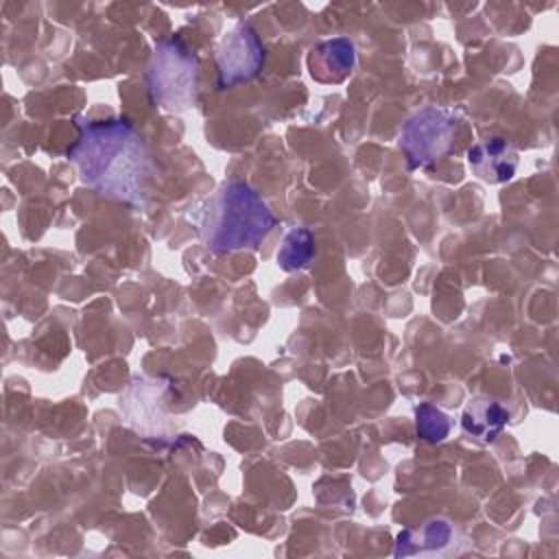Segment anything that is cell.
I'll list each match as a JSON object with an SVG mask.
<instances>
[{
  "label": "cell",
  "mask_w": 559,
  "mask_h": 559,
  "mask_svg": "<svg viewBox=\"0 0 559 559\" xmlns=\"http://www.w3.org/2000/svg\"><path fill=\"white\" fill-rule=\"evenodd\" d=\"M68 157L83 183L131 205L144 203L157 170L144 140L124 118L83 122Z\"/></svg>",
  "instance_id": "6da1fadb"
},
{
  "label": "cell",
  "mask_w": 559,
  "mask_h": 559,
  "mask_svg": "<svg viewBox=\"0 0 559 559\" xmlns=\"http://www.w3.org/2000/svg\"><path fill=\"white\" fill-rule=\"evenodd\" d=\"M199 238L212 253L255 249L275 227L264 199L245 181H225L194 214Z\"/></svg>",
  "instance_id": "7a4b0ae2"
},
{
  "label": "cell",
  "mask_w": 559,
  "mask_h": 559,
  "mask_svg": "<svg viewBox=\"0 0 559 559\" xmlns=\"http://www.w3.org/2000/svg\"><path fill=\"white\" fill-rule=\"evenodd\" d=\"M146 85L153 103L168 111H186L194 107L199 92V59L179 35L157 41L146 70Z\"/></svg>",
  "instance_id": "3957f363"
},
{
  "label": "cell",
  "mask_w": 559,
  "mask_h": 559,
  "mask_svg": "<svg viewBox=\"0 0 559 559\" xmlns=\"http://www.w3.org/2000/svg\"><path fill=\"white\" fill-rule=\"evenodd\" d=\"M456 118L441 107H421L400 129V148L411 168H426L441 159L454 144Z\"/></svg>",
  "instance_id": "277c9868"
},
{
  "label": "cell",
  "mask_w": 559,
  "mask_h": 559,
  "mask_svg": "<svg viewBox=\"0 0 559 559\" xmlns=\"http://www.w3.org/2000/svg\"><path fill=\"white\" fill-rule=\"evenodd\" d=\"M216 63L223 87L253 79L264 63V48L258 33L245 22L229 28L218 44Z\"/></svg>",
  "instance_id": "5b68a950"
},
{
  "label": "cell",
  "mask_w": 559,
  "mask_h": 559,
  "mask_svg": "<svg viewBox=\"0 0 559 559\" xmlns=\"http://www.w3.org/2000/svg\"><path fill=\"white\" fill-rule=\"evenodd\" d=\"M467 162L478 179L487 183H502L515 175L520 157L507 140L489 138L469 146Z\"/></svg>",
  "instance_id": "8992f818"
},
{
  "label": "cell",
  "mask_w": 559,
  "mask_h": 559,
  "mask_svg": "<svg viewBox=\"0 0 559 559\" xmlns=\"http://www.w3.org/2000/svg\"><path fill=\"white\" fill-rule=\"evenodd\" d=\"M310 74L321 83H341L356 66V48L347 37H334L319 44L310 59Z\"/></svg>",
  "instance_id": "52a82bcc"
},
{
  "label": "cell",
  "mask_w": 559,
  "mask_h": 559,
  "mask_svg": "<svg viewBox=\"0 0 559 559\" xmlns=\"http://www.w3.org/2000/svg\"><path fill=\"white\" fill-rule=\"evenodd\" d=\"M454 531L445 520H428L419 528H406L397 535L395 557H430L441 555L452 546Z\"/></svg>",
  "instance_id": "ba28073f"
},
{
  "label": "cell",
  "mask_w": 559,
  "mask_h": 559,
  "mask_svg": "<svg viewBox=\"0 0 559 559\" xmlns=\"http://www.w3.org/2000/svg\"><path fill=\"white\" fill-rule=\"evenodd\" d=\"M509 421V411L491 397H472L463 408V430L478 443H491Z\"/></svg>",
  "instance_id": "9c48e42d"
},
{
  "label": "cell",
  "mask_w": 559,
  "mask_h": 559,
  "mask_svg": "<svg viewBox=\"0 0 559 559\" xmlns=\"http://www.w3.org/2000/svg\"><path fill=\"white\" fill-rule=\"evenodd\" d=\"M314 258V236L308 227H293L277 251V264L280 269L295 273L306 266H310Z\"/></svg>",
  "instance_id": "30bf717a"
},
{
  "label": "cell",
  "mask_w": 559,
  "mask_h": 559,
  "mask_svg": "<svg viewBox=\"0 0 559 559\" xmlns=\"http://www.w3.org/2000/svg\"><path fill=\"white\" fill-rule=\"evenodd\" d=\"M415 426H417V435L428 441V443H439L448 437L452 421L450 417L439 411L437 406L421 402L415 406Z\"/></svg>",
  "instance_id": "8fae6325"
}]
</instances>
